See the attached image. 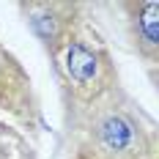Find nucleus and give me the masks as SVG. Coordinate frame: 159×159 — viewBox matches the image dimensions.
<instances>
[{
    "instance_id": "obj_2",
    "label": "nucleus",
    "mask_w": 159,
    "mask_h": 159,
    "mask_svg": "<svg viewBox=\"0 0 159 159\" xmlns=\"http://www.w3.org/2000/svg\"><path fill=\"white\" fill-rule=\"evenodd\" d=\"M63 66L69 80L77 85V88H96L102 85V71H104V63H102V55L91 49L82 41H69L63 49Z\"/></svg>"
},
{
    "instance_id": "obj_4",
    "label": "nucleus",
    "mask_w": 159,
    "mask_h": 159,
    "mask_svg": "<svg viewBox=\"0 0 159 159\" xmlns=\"http://www.w3.org/2000/svg\"><path fill=\"white\" fill-rule=\"evenodd\" d=\"M30 25L47 44L61 39V16L55 6H30Z\"/></svg>"
},
{
    "instance_id": "obj_5",
    "label": "nucleus",
    "mask_w": 159,
    "mask_h": 159,
    "mask_svg": "<svg viewBox=\"0 0 159 159\" xmlns=\"http://www.w3.org/2000/svg\"><path fill=\"white\" fill-rule=\"evenodd\" d=\"M22 85H28L25 77H22V71L16 69V63L0 49V96H16L22 91Z\"/></svg>"
},
{
    "instance_id": "obj_1",
    "label": "nucleus",
    "mask_w": 159,
    "mask_h": 159,
    "mask_svg": "<svg viewBox=\"0 0 159 159\" xmlns=\"http://www.w3.org/2000/svg\"><path fill=\"white\" fill-rule=\"evenodd\" d=\"M134 47L145 61L159 63V3H129Z\"/></svg>"
},
{
    "instance_id": "obj_6",
    "label": "nucleus",
    "mask_w": 159,
    "mask_h": 159,
    "mask_svg": "<svg viewBox=\"0 0 159 159\" xmlns=\"http://www.w3.org/2000/svg\"><path fill=\"white\" fill-rule=\"evenodd\" d=\"M157 82H159V77H157Z\"/></svg>"
},
{
    "instance_id": "obj_3",
    "label": "nucleus",
    "mask_w": 159,
    "mask_h": 159,
    "mask_svg": "<svg viewBox=\"0 0 159 159\" xmlns=\"http://www.w3.org/2000/svg\"><path fill=\"white\" fill-rule=\"evenodd\" d=\"M96 137H99V143H102L104 151H110V154H129L137 145V129H134V124L126 115L110 112V115H104L99 121Z\"/></svg>"
}]
</instances>
